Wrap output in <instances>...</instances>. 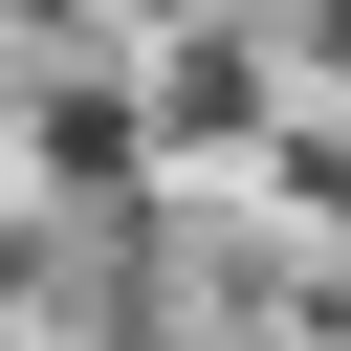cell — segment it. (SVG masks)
<instances>
[{
	"instance_id": "cell-1",
	"label": "cell",
	"mask_w": 351,
	"mask_h": 351,
	"mask_svg": "<svg viewBox=\"0 0 351 351\" xmlns=\"http://www.w3.org/2000/svg\"><path fill=\"white\" fill-rule=\"evenodd\" d=\"M0 351H22V307H0Z\"/></svg>"
}]
</instances>
